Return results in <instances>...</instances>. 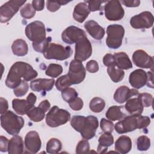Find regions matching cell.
Listing matches in <instances>:
<instances>
[{
    "instance_id": "obj_1",
    "label": "cell",
    "mask_w": 154,
    "mask_h": 154,
    "mask_svg": "<svg viewBox=\"0 0 154 154\" xmlns=\"http://www.w3.org/2000/svg\"><path fill=\"white\" fill-rule=\"evenodd\" d=\"M38 73L32 67L23 61H17L12 65L7 75L5 85L10 88H15L22 82V78L26 81H31Z\"/></svg>"
},
{
    "instance_id": "obj_2",
    "label": "cell",
    "mask_w": 154,
    "mask_h": 154,
    "mask_svg": "<svg viewBox=\"0 0 154 154\" xmlns=\"http://www.w3.org/2000/svg\"><path fill=\"white\" fill-rule=\"evenodd\" d=\"M70 125L75 131L81 134L83 138L90 140L94 137L99 122L97 118L93 116H75L70 120Z\"/></svg>"
},
{
    "instance_id": "obj_3",
    "label": "cell",
    "mask_w": 154,
    "mask_h": 154,
    "mask_svg": "<svg viewBox=\"0 0 154 154\" xmlns=\"http://www.w3.org/2000/svg\"><path fill=\"white\" fill-rule=\"evenodd\" d=\"M24 120L11 111H7L1 116V125L5 131L12 135H17L24 126Z\"/></svg>"
},
{
    "instance_id": "obj_4",
    "label": "cell",
    "mask_w": 154,
    "mask_h": 154,
    "mask_svg": "<svg viewBox=\"0 0 154 154\" xmlns=\"http://www.w3.org/2000/svg\"><path fill=\"white\" fill-rule=\"evenodd\" d=\"M72 52V48L69 46H63L59 44L50 43L43 54L46 59L62 61L69 58Z\"/></svg>"
},
{
    "instance_id": "obj_5",
    "label": "cell",
    "mask_w": 154,
    "mask_h": 154,
    "mask_svg": "<svg viewBox=\"0 0 154 154\" xmlns=\"http://www.w3.org/2000/svg\"><path fill=\"white\" fill-rule=\"evenodd\" d=\"M70 119V114L66 109H60L55 105L46 116V123L51 128H55L66 123Z\"/></svg>"
},
{
    "instance_id": "obj_6",
    "label": "cell",
    "mask_w": 154,
    "mask_h": 154,
    "mask_svg": "<svg viewBox=\"0 0 154 154\" xmlns=\"http://www.w3.org/2000/svg\"><path fill=\"white\" fill-rule=\"evenodd\" d=\"M106 43L108 48L117 49L121 46L125 34L123 26L118 24L110 25L106 28Z\"/></svg>"
},
{
    "instance_id": "obj_7",
    "label": "cell",
    "mask_w": 154,
    "mask_h": 154,
    "mask_svg": "<svg viewBox=\"0 0 154 154\" xmlns=\"http://www.w3.org/2000/svg\"><path fill=\"white\" fill-rule=\"evenodd\" d=\"M25 34L34 43L42 42L46 38L45 25L41 21L32 22L26 26Z\"/></svg>"
},
{
    "instance_id": "obj_8",
    "label": "cell",
    "mask_w": 154,
    "mask_h": 154,
    "mask_svg": "<svg viewBox=\"0 0 154 154\" xmlns=\"http://www.w3.org/2000/svg\"><path fill=\"white\" fill-rule=\"evenodd\" d=\"M24 1H9L2 5L0 7V21L1 23H5L9 21L13 16L19 11L25 2Z\"/></svg>"
},
{
    "instance_id": "obj_9",
    "label": "cell",
    "mask_w": 154,
    "mask_h": 154,
    "mask_svg": "<svg viewBox=\"0 0 154 154\" xmlns=\"http://www.w3.org/2000/svg\"><path fill=\"white\" fill-rule=\"evenodd\" d=\"M104 11L106 18L111 21L121 20L125 14L121 3L117 0L106 1L104 6Z\"/></svg>"
},
{
    "instance_id": "obj_10",
    "label": "cell",
    "mask_w": 154,
    "mask_h": 154,
    "mask_svg": "<svg viewBox=\"0 0 154 154\" xmlns=\"http://www.w3.org/2000/svg\"><path fill=\"white\" fill-rule=\"evenodd\" d=\"M85 69L81 61L75 59L71 61L69 72L67 74L72 84H78L82 82L85 77Z\"/></svg>"
},
{
    "instance_id": "obj_11",
    "label": "cell",
    "mask_w": 154,
    "mask_h": 154,
    "mask_svg": "<svg viewBox=\"0 0 154 154\" xmlns=\"http://www.w3.org/2000/svg\"><path fill=\"white\" fill-rule=\"evenodd\" d=\"M91 54V44L87 36L79 38L75 45V59L82 62L90 58Z\"/></svg>"
},
{
    "instance_id": "obj_12",
    "label": "cell",
    "mask_w": 154,
    "mask_h": 154,
    "mask_svg": "<svg viewBox=\"0 0 154 154\" xmlns=\"http://www.w3.org/2000/svg\"><path fill=\"white\" fill-rule=\"evenodd\" d=\"M36 100L35 95L32 93H30L26 99H13L12 101V107L17 114L19 115L26 114L34 107Z\"/></svg>"
},
{
    "instance_id": "obj_13",
    "label": "cell",
    "mask_w": 154,
    "mask_h": 154,
    "mask_svg": "<svg viewBox=\"0 0 154 154\" xmlns=\"http://www.w3.org/2000/svg\"><path fill=\"white\" fill-rule=\"evenodd\" d=\"M153 21L154 18L152 13L145 11L132 16L130 20V24L135 29L149 28L153 26Z\"/></svg>"
},
{
    "instance_id": "obj_14",
    "label": "cell",
    "mask_w": 154,
    "mask_h": 154,
    "mask_svg": "<svg viewBox=\"0 0 154 154\" xmlns=\"http://www.w3.org/2000/svg\"><path fill=\"white\" fill-rule=\"evenodd\" d=\"M138 116L131 115L125 116L114 126V129L118 134H122L132 132L138 129Z\"/></svg>"
},
{
    "instance_id": "obj_15",
    "label": "cell",
    "mask_w": 154,
    "mask_h": 154,
    "mask_svg": "<svg viewBox=\"0 0 154 154\" xmlns=\"http://www.w3.org/2000/svg\"><path fill=\"white\" fill-rule=\"evenodd\" d=\"M84 36L86 34L84 30L75 26H70L62 32L61 38L64 43L70 45L76 43L79 38Z\"/></svg>"
},
{
    "instance_id": "obj_16",
    "label": "cell",
    "mask_w": 154,
    "mask_h": 154,
    "mask_svg": "<svg viewBox=\"0 0 154 154\" xmlns=\"http://www.w3.org/2000/svg\"><path fill=\"white\" fill-rule=\"evenodd\" d=\"M134 63L139 67L151 69L153 67V58L143 50H137L132 55Z\"/></svg>"
},
{
    "instance_id": "obj_17",
    "label": "cell",
    "mask_w": 154,
    "mask_h": 154,
    "mask_svg": "<svg viewBox=\"0 0 154 154\" xmlns=\"http://www.w3.org/2000/svg\"><path fill=\"white\" fill-rule=\"evenodd\" d=\"M25 146L26 149L31 153H37L42 146L41 140L36 131L28 132L25 138Z\"/></svg>"
},
{
    "instance_id": "obj_18",
    "label": "cell",
    "mask_w": 154,
    "mask_h": 154,
    "mask_svg": "<svg viewBox=\"0 0 154 154\" xmlns=\"http://www.w3.org/2000/svg\"><path fill=\"white\" fill-rule=\"evenodd\" d=\"M147 72L142 69H136L132 72L129 77V82L131 86L139 89L144 86L147 83Z\"/></svg>"
},
{
    "instance_id": "obj_19",
    "label": "cell",
    "mask_w": 154,
    "mask_h": 154,
    "mask_svg": "<svg viewBox=\"0 0 154 154\" xmlns=\"http://www.w3.org/2000/svg\"><path fill=\"white\" fill-rule=\"evenodd\" d=\"M139 94L138 90L135 89H129L127 86H121L119 87L114 94V99L119 103H123L129 98L137 96Z\"/></svg>"
},
{
    "instance_id": "obj_20",
    "label": "cell",
    "mask_w": 154,
    "mask_h": 154,
    "mask_svg": "<svg viewBox=\"0 0 154 154\" xmlns=\"http://www.w3.org/2000/svg\"><path fill=\"white\" fill-rule=\"evenodd\" d=\"M55 84L54 79L38 78L33 80L30 83V87L34 91H49L51 90Z\"/></svg>"
},
{
    "instance_id": "obj_21",
    "label": "cell",
    "mask_w": 154,
    "mask_h": 154,
    "mask_svg": "<svg viewBox=\"0 0 154 154\" xmlns=\"http://www.w3.org/2000/svg\"><path fill=\"white\" fill-rule=\"evenodd\" d=\"M84 28L86 29L88 33L96 40H101L105 35L103 28L93 20L87 21L84 24Z\"/></svg>"
},
{
    "instance_id": "obj_22",
    "label": "cell",
    "mask_w": 154,
    "mask_h": 154,
    "mask_svg": "<svg viewBox=\"0 0 154 154\" xmlns=\"http://www.w3.org/2000/svg\"><path fill=\"white\" fill-rule=\"evenodd\" d=\"M90 11L86 2L78 3L74 8L73 12V19L79 23H82L88 17Z\"/></svg>"
},
{
    "instance_id": "obj_23",
    "label": "cell",
    "mask_w": 154,
    "mask_h": 154,
    "mask_svg": "<svg viewBox=\"0 0 154 154\" xmlns=\"http://www.w3.org/2000/svg\"><path fill=\"white\" fill-rule=\"evenodd\" d=\"M125 105L126 110L131 115H140L143 111V106L138 98V96H133L127 100Z\"/></svg>"
},
{
    "instance_id": "obj_24",
    "label": "cell",
    "mask_w": 154,
    "mask_h": 154,
    "mask_svg": "<svg viewBox=\"0 0 154 154\" xmlns=\"http://www.w3.org/2000/svg\"><path fill=\"white\" fill-rule=\"evenodd\" d=\"M7 151L9 154H22L23 152V142L20 136L15 135L9 140Z\"/></svg>"
},
{
    "instance_id": "obj_25",
    "label": "cell",
    "mask_w": 154,
    "mask_h": 154,
    "mask_svg": "<svg viewBox=\"0 0 154 154\" xmlns=\"http://www.w3.org/2000/svg\"><path fill=\"white\" fill-rule=\"evenodd\" d=\"M115 150L122 154L128 153L132 148L131 139L126 135L120 136L115 143Z\"/></svg>"
},
{
    "instance_id": "obj_26",
    "label": "cell",
    "mask_w": 154,
    "mask_h": 154,
    "mask_svg": "<svg viewBox=\"0 0 154 154\" xmlns=\"http://www.w3.org/2000/svg\"><path fill=\"white\" fill-rule=\"evenodd\" d=\"M116 64L122 70H128L132 67V64L128 55L123 52H117L113 55Z\"/></svg>"
},
{
    "instance_id": "obj_27",
    "label": "cell",
    "mask_w": 154,
    "mask_h": 154,
    "mask_svg": "<svg viewBox=\"0 0 154 154\" xmlns=\"http://www.w3.org/2000/svg\"><path fill=\"white\" fill-rule=\"evenodd\" d=\"M99 145L97 146V152L99 153H105L108 147L111 146L114 143V138L111 133H104L102 134L99 140Z\"/></svg>"
},
{
    "instance_id": "obj_28",
    "label": "cell",
    "mask_w": 154,
    "mask_h": 154,
    "mask_svg": "<svg viewBox=\"0 0 154 154\" xmlns=\"http://www.w3.org/2000/svg\"><path fill=\"white\" fill-rule=\"evenodd\" d=\"M11 49L14 55L19 57H23L27 54L28 47L25 40L22 39H17L13 42L11 45Z\"/></svg>"
},
{
    "instance_id": "obj_29",
    "label": "cell",
    "mask_w": 154,
    "mask_h": 154,
    "mask_svg": "<svg viewBox=\"0 0 154 154\" xmlns=\"http://www.w3.org/2000/svg\"><path fill=\"white\" fill-rule=\"evenodd\" d=\"M107 72L111 79L114 82H119L123 79L125 72L123 70L119 68L116 63L109 65L107 67Z\"/></svg>"
},
{
    "instance_id": "obj_30",
    "label": "cell",
    "mask_w": 154,
    "mask_h": 154,
    "mask_svg": "<svg viewBox=\"0 0 154 154\" xmlns=\"http://www.w3.org/2000/svg\"><path fill=\"white\" fill-rule=\"evenodd\" d=\"M122 106L116 105L109 107L105 114L106 118L111 121L122 120L126 116L125 114L122 111Z\"/></svg>"
},
{
    "instance_id": "obj_31",
    "label": "cell",
    "mask_w": 154,
    "mask_h": 154,
    "mask_svg": "<svg viewBox=\"0 0 154 154\" xmlns=\"http://www.w3.org/2000/svg\"><path fill=\"white\" fill-rule=\"evenodd\" d=\"M45 111L40 106L33 107L26 114L29 119L34 122H41L45 116Z\"/></svg>"
},
{
    "instance_id": "obj_32",
    "label": "cell",
    "mask_w": 154,
    "mask_h": 154,
    "mask_svg": "<svg viewBox=\"0 0 154 154\" xmlns=\"http://www.w3.org/2000/svg\"><path fill=\"white\" fill-rule=\"evenodd\" d=\"M62 149L61 142L57 138H51L46 144V152L48 153H58Z\"/></svg>"
},
{
    "instance_id": "obj_33",
    "label": "cell",
    "mask_w": 154,
    "mask_h": 154,
    "mask_svg": "<svg viewBox=\"0 0 154 154\" xmlns=\"http://www.w3.org/2000/svg\"><path fill=\"white\" fill-rule=\"evenodd\" d=\"M105 102L103 99L100 97H96L93 98L89 104L90 109L94 112H100L105 108Z\"/></svg>"
},
{
    "instance_id": "obj_34",
    "label": "cell",
    "mask_w": 154,
    "mask_h": 154,
    "mask_svg": "<svg viewBox=\"0 0 154 154\" xmlns=\"http://www.w3.org/2000/svg\"><path fill=\"white\" fill-rule=\"evenodd\" d=\"M63 70V69L61 65L52 63L48 66L45 73L47 76L52 78H56L62 73Z\"/></svg>"
},
{
    "instance_id": "obj_35",
    "label": "cell",
    "mask_w": 154,
    "mask_h": 154,
    "mask_svg": "<svg viewBox=\"0 0 154 154\" xmlns=\"http://www.w3.org/2000/svg\"><path fill=\"white\" fill-rule=\"evenodd\" d=\"M72 84L67 74L59 77L55 82V87L57 89L61 91L69 87Z\"/></svg>"
},
{
    "instance_id": "obj_36",
    "label": "cell",
    "mask_w": 154,
    "mask_h": 154,
    "mask_svg": "<svg viewBox=\"0 0 154 154\" xmlns=\"http://www.w3.org/2000/svg\"><path fill=\"white\" fill-rule=\"evenodd\" d=\"M137 149L140 151H146L150 147V140L146 135H141L137 140Z\"/></svg>"
},
{
    "instance_id": "obj_37",
    "label": "cell",
    "mask_w": 154,
    "mask_h": 154,
    "mask_svg": "<svg viewBox=\"0 0 154 154\" xmlns=\"http://www.w3.org/2000/svg\"><path fill=\"white\" fill-rule=\"evenodd\" d=\"M78 93L76 90L72 87H68L61 91V96L64 100L69 103L78 97Z\"/></svg>"
},
{
    "instance_id": "obj_38",
    "label": "cell",
    "mask_w": 154,
    "mask_h": 154,
    "mask_svg": "<svg viewBox=\"0 0 154 154\" xmlns=\"http://www.w3.org/2000/svg\"><path fill=\"white\" fill-rule=\"evenodd\" d=\"M20 14L25 19H31L35 14V10L32 7V4L27 3L20 9Z\"/></svg>"
},
{
    "instance_id": "obj_39",
    "label": "cell",
    "mask_w": 154,
    "mask_h": 154,
    "mask_svg": "<svg viewBox=\"0 0 154 154\" xmlns=\"http://www.w3.org/2000/svg\"><path fill=\"white\" fill-rule=\"evenodd\" d=\"M29 88V85L27 81L24 79L22 80L20 84L16 88H14V94L17 97H22L26 94Z\"/></svg>"
},
{
    "instance_id": "obj_40",
    "label": "cell",
    "mask_w": 154,
    "mask_h": 154,
    "mask_svg": "<svg viewBox=\"0 0 154 154\" xmlns=\"http://www.w3.org/2000/svg\"><path fill=\"white\" fill-rule=\"evenodd\" d=\"M138 98L143 107H149L152 105L153 96L151 94L142 93L138 94Z\"/></svg>"
},
{
    "instance_id": "obj_41",
    "label": "cell",
    "mask_w": 154,
    "mask_h": 154,
    "mask_svg": "<svg viewBox=\"0 0 154 154\" xmlns=\"http://www.w3.org/2000/svg\"><path fill=\"white\" fill-rule=\"evenodd\" d=\"M70 1H47L46 7L49 11L51 12H55L60 8L61 5H66Z\"/></svg>"
},
{
    "instance_id": "obj_42",
    "label": "cell",
    "mask_w": 154,
    "mask_h": 154,
    "mask_svg": "<svg viewBox=\"0 0 154 154\" xmlns=\"http://www.w3.org/2000/svg\"><path fill=\"white\" fill-rule=\"evenodd\" d=\"M51 41V37H46V38L42 42L37 43H32V45L33 49L35 51H37L38 52L43 53L44 51L47 48V47L48 46V45H49Z\"/></svg>"
},
{
    "instance_id": "obj_43",
    "label": "cell",
    "mask_w": 154,
    "mask_h": 154,
    "mask_svg": "<svg viewBox=\"0 0 154 154\" xmlns=\"http://www.w3.org/2000/svg\"><path fill=\"white\" fill-rule=\"evenodd\" d=\"M90 144L87 140H82L80 141L76 146V153L78 154L87 153L89 152Z\"/></svg>"
},
{
    "instance_id": "obj_44",
    "label": "cell",
    "mask_w": 154,
    "mask_h": 154,
    "mask_svg": "<svg viewBox=\"0 0 154 154\" xmlns=\"http://www.w3.org/2000/svg\"><path fill=\"white\" fill-rule=\"evenodd\" d=\"M100 128L104 133H112L114 129V124L111 120L102 119L100 123Z\"/></svg>"
},
{
    "instance_id": "obj_45",
    "label": "cell",
    "mask_w": 154,
    "mask_h": 154,
    "mask_svg": "<svg viewBox=\"0 0 154 154\" xmlns=\"http://www.w3.org/2000/svg\"><path fill=\"white\" fill-rule=\"evenodd\" d=\"M106 1H85L84 2L87 4L90 11H96L100 10V8H102L101 5Z\"/></svg>"
},
{
    "instance_id": "obj_46",
    "label": "cell",
    "mask_w": 154,
    "mask_h": 154,
    "mask_svg": "<svg viewBox=\"0 0 154 154\" xmlns=\"http://www.w3.org/2000/svg\"><path fill=\"white\" fill-rule=\"evenodd\" d=\"M69 106L71 109L74 111H79L81 110L84 105L83 100L80 97H76L75 99L72 100L69 103Z\"/></svg>"
},
{
    "instance_id": "obj_47",
    "label": "cell",
    "mask_w": 154,
    "mask_h": 154,
    "mask_svg": "<svg viewBox=\"0 0 154 154\" xmlns=\"http://www.w3.org/2000/svg\"><path fill=\"white\" fill-rule=\"evenodd\" d=\"M150 123V119L147 116H143L140 115L138 116V129H142L146 128Z\"/></svg>"
},
{
    "instance_id": "obj_48",
    "label": "cell",
    "mask_w": 154,
    "mask_h": 154,
    "mask_svg": "<svg viewBox=\"0 0 154 154\" xmlns=\"http://www.w3.org/2000/svg\"><path fill=\"white\" fill-rule=\"evenodd\" d=\"M86 69L90 73H96L99 70V64L95 60H90L86 64Z\"/></svg>"
},
{
    "instance_id": "obj_49",
    "label": "cell",
    "mask_w": 154,
    "mask_h": 154,
    "mask_svg": "<svg viewBox=\"0 0 154 154\" xmlns=\"http://www.w3.org/2000/svg\"><path fill=\"white\" fill-rule=\"evenodd\" d=\"M9 140L5 137L1 135L0 137V151L5 152L8 150Z\"/></svg>"
},
{
    "instance_id": "obj_50",
    "label": "cell",
    "mask_w": 154,
    "mask_h": 154,
    "mask_svg": "<svg viewBox=\"0 0 154 154\" xmlns=\"http://www.w3.org/2000/svg\"><path fill=\"white\" fill-rule=\"evenodd\" d=\"M32 5L35 11H42L45 7V1L43 0H34Z\"/></svg>"
},
{
    "instance_id": "obj_51",
    "label": "cell",
    "mask_w": 154,
    "mask_h": 154,
    "mask_svg": "<svg viewBox=\"0 0 154 154\" xmlns=\"http://www.w3.org/2000/svg\"><path fill=\"white\" fill-rule=\"evenodd\" d=\"M103 63L104 65L106 67L115 63L113 55L110 54H107L105 55V56L103 58Z\"/></svg>"
},
{
    "instance_id": "obj_52",
    "label": "cell",
    "mask_w": 154,
    "mask_h": 154,
    "mask_svg": "<svg viewBox=\"0 0 154 154\" xmlns=\"http://www.w3.org/2000/svg\"><path fill=\"white\" fill-rule=\"evenodd\" d=\"M0 113L1 114H2L7 111V109L8 108V102L6 99H5L3 97L0 98Z\"/></svg>"
},
{
    "instance_id": "obj_53",
    "label": "cell",
    "mask_w": 154,
    "mask_h": 154,
    "mask_svg": "<svg viewBox=\"0 0 154 154\" xmlns=\"http://www.w3.org/2000/svg\"><path fill=\"white\" fill-rule=\"evenodd\" d=\"M122 2L124 5L128 7H136L139 6L140 4V1L138 0H133V1H121Z\"/></svg>"
},
{
    "instance_id": "obj_54",
    "label": "cell",
    "mask_w": 154,
    "mask_h": 154,
    "mask_svg": "<svg viewBox=\"0 0 154 154\" xmlns=\"http://www.w3.org/2000/svg\"><path fill=\"white\" fill-rule=\"evenodd\" d=\"M147 80L146 85L152 88H153V73L152 72H147Z\"/></svg>"
},
{
    "instance_id": "obj_55",
    "label": "cell",
    "mask_w": 154,
    "mask_h": 154,
    "mask_svg": "<svg viewBox=\"0 0 154 154\" xmlns=\"http://www.w3.org/2000/svg\"><path fill=\"white\" fill-rule=\"evenodd\" d=\"M38 106H40L42 108H43L45 110V111L46 112L48 111H49L51 106V104L48 100H44L39 103Z\"/></svg>"
}]
</instances>
